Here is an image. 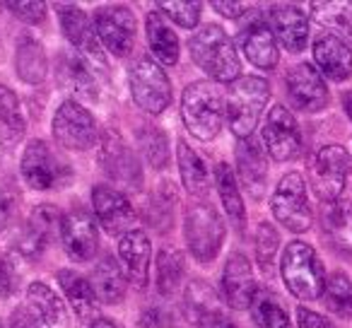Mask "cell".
I'll return each instance as SVG.
<instances>
[{"instance_id": "obj_9", "label": "cell", "mask_w": 352, "mask_h": 328, "mask_svg": "<svg viewBox=\"0 0 352 328\" xmlns=\"http://www.w3.org/2000/svg\"><path fill=\"white\" fill-rule=\"evenodd\" d=\"M22 177L36 191L63 186L70 179V164L44 140H32L22 155Z\"/></svg>"}, {"instance_id": "obj_3", "label": "cell", "mask_w": 352, "mask_h": 328, "mask_svg": "<svg viewBox=\"0 0 352 328\" xmlns=\"http://www.w3.org/2000/svg\"><path fill=\"white\" fill-rule=\"evenodd\" d=\"M182 116L186 128L198 140H212L225 118V102H222L220 87H215L212 83L188 85L182 99Z\"/></svg>"}, {"instance_id": "obj_27", "label": "cell", "mask_w": 352, "mask_h": 328, "mask_svg": "<svg viewBox=\"0 0 352 328\" xmlns=\"http://www.w3.org/2000/svg\"><path fill=\"white\" fill-rule=\"evenodd\" d=\"M145 30L155 58L162 61L164 65H176V61H179V36L166 22L164 12H150L145 20Z\"/></svg>"}, {"instance_id": "obj_11", "label": "cell", "mask_w": 352, "mask_h": 328, "mask_svg": "<svg viewBox=\"0 0 352 328\" xmlns=\"http://www.w3.org/2000/svg\"><path fill=\"white\" fill-rule=\"evenodd\" d=\"M54 138L68 150H89L97 142L94 116L78 102H63L54 116Z\"/></svg>"}, {"instance_id": "obj_24", "label": "cell", "mask_w": 352, "mask_h": 328, "mask_svg": "<svg viewBox=\"0 0 352 328\" xmlns=\"http://www.w3.org/2000/svg\"><path fill=\"white\" fill-rule=\"evenodd\" d=\"M118 254H121L123 263H126L128 278L138 289L147 287L150 280V239L145 232L133 230L118 244Z\"/></svg>"}, {"instance_id": "obj_16", "label": "cell", "mask_w": 352, "mask_h": 328, "mask_svg": "<svg viewBox=\"0 0 352 328\" xmlns=\"http://www.w3.org/2000/svg\"><path fill=\"white\" fill-rule=\"evenodd\" d=\"M60 237H63L65 251L75 261H92L94 254H97V222H94L92 212L85 210V208H73L60 220Z\"/></svg>"}, {"instance_id": "obj_1", "label": "cell", "mask_w": 352, "mask_h": 328, "mask_svg": "<svg viewBox=\"0 0 352 328\" xmlns=\"http://www.w3.org/2000/svg\"><path fill=\"white\" fill-rule=\"evenodd\" d=\"M191 56L210 78L220 80V83H234L239 80V56L234 51L232 39L225 34V30L217 25H208L201 32L191 36L188 41Z\"/></svg>"}, {"instance_id": "obj_33", "label": "cell", "mask_w": 352, "mask_h": 328, "mask_svg": "<svg viewBox=\"0 0 352 328\" xmlns=\"http://www.w3.org/2000/svg\"><path fill=\"white\" fill-rule=\"evenodd\" d=\"M251 316L261 328H292L289 314L285 311L278 294H273L270 289L256 292L254 302H251Z\"/></svg>"}, {"instance_id": "obj_25", "label": "cell", "mask_w": 352, "mask_h": 328, "mask_svg": "<svg viewBox=\"0 0 352 328\" xmlns=\"http://www.w3.org/2000/svg\"><path fill=\"white\" fill-rule=\"evenodd\" d=\"M241 51L244 56L258 68H275L278 65V44H275V36L270 32L268 22H251L244 32H241Z\"/></svg>"}, {"instance_id": "obj_34", "label": "cell", "mask_w": 352, "mask_h": 328, "mask_svg": "<svg viewBox=\"0 0 352 328\" xmlns=\"http://www.w3.org/2000/svg\"><path fill=\"white\" fill-rule=\"evenodd\" d=\"M314 17L336 32L338 39L352 41V6L347 3H314Z\"/></svg>"}, {"instance_id": "obj_4", "label": "cell", "mask_w": 352, "mask_h": 328, "mask_svg": "<svg viewBox=\"0 0 352 328\" xmlns=\"http://www.w3.org/2000/svg\"><path fill=\"white\" fill-rule=\"evenodd\" d=\"M283 280L299 299H318L326 289V273L316 251L304 241H289L283 254Z\"/></svg>"}, {"instance_id": "obj_22", "label": "cell", "mask_w": 352, "mask_h": 328, "mask_svg": "<svg viewBox=\"0 0 352 328\" xmlns=\"http://www.w3.org/2000/svg\"><path fill=\"white\" fill-rule=\"evenodd\" d=\"M236 169L246 191L254 198L263 196L265 182H268V162H265V152L254 138H244L236 145Z\"/></svg>"}, {"instance_id": "obj_30", "label": "cell", "mask_w": 352, "mask_h": 328, "mask_svg": "<svg viewBox=\"0 0 352 328\" xmlns=\"http://www.w3.org/2000/svg\"><path fill=\"white\" fill-rule=\"evenodd\" d=\"M176 155H179V169H182V179L186 191L191 196H203L208 191V186H210V174H208L203 157L193 147H188L186 140H179Z\"/></svg>"}, {"instance_id": "obj_31", "label": "cell", "mask_w": 352, "mask_h": 328, "mask_svg": "<svg viewBox=\"0 0 352 328\" xmlns=\"http://www.w3.org/2000/svg\"><path fill=\"white\" fill-rule=\"evenodd\" d=\"M25 135V118L15 92L0 85V145L12 147Z\"/></svg>"}, {"instance_id": "obj_10", "label": "cell", "mask_w": 352, "mask_h": 328, "mask_svg": "<svg viewBox=\"0 0 352 328\" xmlns=\"http://www.w3.org/2000/svg\"><path fill=\"white\" fill-rule=\"evenodd\" d=\"M133 99L147 113H162L171 102V83L166 73L152 61L142 58L131 70Z\"/></svg>"}, {"instance_id": "obj_13", "label": "cell", "mask_w": 352, "mask_h": 328, "mask_svg": "<svg viewBox=\"0 0 352 328\" xmlns=\"http://www.w3.org/2000/svg\"><path fill=\"white\" fill-rule=\"evenodd\" d=\"M94 30L113 56H126L135 44V15L128 8H104L94 17Z\"/></svg>"}, {"instance_id": "obj_14", "label": "cell", "mask_w": 352, "mask_h": 328, "mask_svg": "<svg viewBox=\"0 0 352 328\" xmlns=\"http://www.w3.org/2000/svg\"><path fill=\"white\" fill-rule=\"evenodd\" d=\"M92 206L97 222L109 232V234H123L135 230V210L131 201L121 191L111 186H94Z\"/></svg>"}, {"instance_id": "obj_48", "label": "cell", "mask_w": 352, "mask_h": 328, "mask_svg": "<svg viewBox=\"0 0 352 328\" xmlns=\"http://www.w3.org/2000/svg\"><path fill=\"white\" fill-rule=\"evenodd\" d=\"M342 107H345L347 116L352 118V92H345V94H342Z\"/></svg>"}, {"instance_id": "obj_40", "label": "cell", "mask_w": 352, "mask_h": 328, "mask_svg": "<svg viewBox=\"0 0 352 328\" xmlns=\"http://www.w3.org/2000/svg\"><path fill=\"white\" fill-rule=\"evenodd\" d=\"M160 8L176 22L182 25L184 30H191L201 20V6L198 3H179V0H171V3H160Z\"/></svg>"}, {"instance_id": "obj_37", "label": "cell", "mask_w": 352, "mask_h": 328, "mask_svg": "<svg viewBox=\"0 0 352 328\" xmlns=\"http://www.w3.org/2000/svg\"><path fill=\"white\" fill-rule=\"evenodd\" d=\"M215 182H217V191H220L222 206H225L230 220L236 222V227L244 222V203H241L239 188H236L234 174L227 164H217L215 169Z\"/></svg>"}, {"instance_id": "obj_42", "label": "cell", "mask_w": 352, "mask_h": 328, "mask_svg": "<svg viewBox=\"0 0 352 328\" xmlns=\"http://www.w3.org/2000/svg\"><path fill=\"white\" fill-rule=\"evenodd\" d=\"M142 147H145V155L147 160L152 162V167L162 169L169 160V150H166V138L162 135L160 131L150 128V131L142 135Z\"/></svg>"}, {"instance_id": "obj_20", "label": "cell", "mask_w": 352, "mask_h": 328, "mask_svg": "<svg viewBox=\"0 0 352 328\" xmlns=\"http://www.w3.org/2000/svg\"><path fill=\"white\" fill-rule=\"evenodd\" d=\"M314 61L333 83H342L352 75V49L336 34H323L314 41Z\"/></svg>"}, {"instance_id": "obj_46", "label": "cell", "mask_w": 352, "mask_h": 328, "mask_svg": "<svg viewBox=\"0 0 352 328\" xmlns=\"http://www.w3.org/2000/svg\"><path fill=\"white\" fill-rule=\"evenodd\" d=\"M8 220H10V198L0 188V230L8 225Z\"/></svg>"}, {"instance_id": "obj_28", "label": "cell", "mask_w": 352, "mask_h": 328, "mask_svg": "<svg viewBox=\"0 0 352 328\" xmlns=\"http://www.w3.org/2000/svg\"><path fill=\"white\" fill-rule=\"evenodd\" d=\"M92 287L99 302L104 304H118L126 294V275H123L121 265L111 259L104 256L97 263L92 273Z\"/></svg>"}, {"instance_id": "obj_7", "label": "cell", "mask_w": 352, "mask_h": 328, "mask_svg": "<svg viewBox=\"0 0 352 328\" xmlns=\"http://www.w3.org/2000/svg\"><path fill=\"white\" fill-rule=\"evenodd\" d=\"M186 241L193 259L210 263L225 241V222L208 203H196L186 210Z\"/></svg>"}, {"instance_id": "obj_21", "label": "cell", "mask_w": 352, "mask_h": 328, "mask_svg": "<svg viewBox=\"0 0 352 328\" xmlns=\"http://www.w3.org/2000/svg\"><path fill=\"white\" fill-rule=\"evenodd\" d=\"M99 162H102L104 172L111 179L123 184L140 182V169H138V160L131 152V147L121 140L118 133H107L99 150Z\"/></svg>"}, {"instance_id": "obj_47", "label": "cell", "mask_w": 352, "mask_h": 328, "mask_svg": "<svg viewBox=\"0 0 352 328\" xmlns=\"http://www.w3.org/2000/svg\"><path fill=\"white\" fill-rule=\"evenodd\" d=\"M89 328H118V326L113 321H109V318H97Z\"/></svg>"}, {"instance_id": "obj_35", "label": "cell", "mask_w": 352, "mask_h": 328, "mask_svg": "<svg viewBox=\"0 0 352 328\" xmlns=\"http://www.w3.org/2000/svg\"><path fill=\"white\" fill-rule=\"evenodd\" d=\"M184 278V256L176 249H164L157 256V289L162 297H169Z\"/></svg>"}, {"instance_id": "obj_18", "label": "cell", "mask_w": 352, "mask_h": 328, "mask_svg": "<svg viewBox=\"0 0 352 328\" xmlns=\"http://www.w3.org/2000/svg\"><path fill=\"white\" fill-rule=\"evenodd\" d=\"M268 27L287 51H304L309 41V20L307 12H302L297 6H275L268 12Z\"/></svg>"}, {"instance_id": "obj_39", "label": "cell", "mask_w": 352, "mask_h": 328, "mask_svg": "<svg viewBox=\"0 0 352 328\" xmlns=\"http://www.w3.org/2000/svg\"><path fill=\"white\" fill-rule=\"evenodd\" d=\"M278 244H280V237L275 232V227L268 225V222H261L258 232H256V259H258V265L265 273H270V268H273Z\"/></svg>"}, {"instance_id": "obj_19", "label": "cell", "mask_w": 352, "mask_h": 328, "mask_svg": "<svg viewBox=\"0 0 352 328\" xmlns=\"http://www.w3.org/2000/svg\"><path fill=\"white\" fill-rule=\"evenodd\" d=\"M58 17H60V27H63L70 44L78 46L92 63L104 68V56L97 41V30H94V25L89 22V17L75 6H58Z\"/></svg>"}, {"instance_id": "obj_38", "label": "cell", "mask_w": 352, "mask_h": 328, "mask_svg": "<svg viewBox=\"0 0 352 328\" xmlns=\"http://www.w3.org/2000/svg\"><path fill=\"white\" fill-rule=\"evenodd\" d=\"M63 78H65V85H68V87H73L80 97L97 99V83H94L92 73H89V68L82 63V58H80V56L65 61Z\"/></svg>"}, {"instance_id": "obj_44", "label": "cell", "mask_w": 352, "mask_h": 328, "mask_svg": "<svg viewBox=\"0 0 352 328\" xmlns=\"http://www.w3.org/2000/svg\"><path fill=\"white\" fill-rule=\"evenodd\" d=\"M297 323H299V328H336L326 316H321V314L311 311V309H307V307L297 309Z\"/></svg>"}, {"instance_id": "obj_29", "label": "cell", "mask_w": 352, "mask_h": 328, "mask_svg": "<svg viewBox=\"0 0 352 328\" xmlns=\"http://www.w3.org/2000/svg\"><path fill=\"white\" fill-rule=\"evenodd\" d=\"M58 283L80 318H89L97 314V294H94L92 283H87L75 270H58Z\"/></svg>"}, {"instance_id": "obj_41", "label": "cell", "mask_w": 352, "mask_h": 328, "mask_svg": "<svg viewBox=\"0 0 352 328\" xmlns=\"http://www.w3.org/2000/svg\"><path fill=\"white\" fill-rule=\"evenodd\" d=\"M20 287V268L10 254H0V299H10Z\"/></svg>"}, {"instance_id": "obj_5", "label": "cell", "mask_w": 352, "mask_h": 328, "mask_svg": "<svg viewBox=\"0 0 352 328\" xmlns=\"http://www.w3.org/2000/svg\"><path fill=\"white\" fill-rule=\"evenodd\" d=\"M352 172V157L342 145H326L316 152L309 179H311L314 193L323 203H336L345 191L347 177Z\"/></svg>"}, {"instance_id": "obj_23", "label": "cell", "mask_w": 352, "mask_h": 328, "mask_svg": "<svg viewBox=\"0 0 352 328\" xmlns=\"http://www.w3.org/2000/svg\"><path fill=\"white\" fill-rule=\"evenodd\" d=\"M186 314L198 328H220L227 323L217 294L203 280H193L186 289Z\"/></svg>"}, {"instance_id": "obj_17", "label": "cell", "mask_w": 352, "mask_h": 328, "mask_svg": "<svg viewBox=\"0 0 352 328\" xmlns=\"http://www.w3.org/2000/svg\"><path fill=\"white\" fill-rule=\"evenodd\" d=\"M256 292V280L251 273L249 259L241 254H232L227 259L225 273H222V294L232 309H251Z\"/></svg>"}, {"instance_id": "obj_8", "label": "cell", "mask_w": 352, "mask_h": 328, "mask_svg": "<svg viewBox=\"0 0 352 328\" xmlns=\"http://www.w3.org/2000/svg\"><path fill=\"white\" fill-rule=\"evenodd\" d=\"M270 210L275 220L285 225L289 232H307L311 227V208L307 203V186L297 172H289L280 179L273 198H270Z\"/></svg>"}, {"instance_id": "obj_12", "label": "cell", "mask_w": 352, "mask_h": 328, "mask_svg": "<svg viewBox=\"0 0 352 328\" xmlns=\"http://www.w3.org/2000/svg\"><path fill=\"white\" fill-rule=\"evenodd\" d=\"M263 145L265 152L275 162H289L302 150V133H299L297 118L285 109L283 104L270 109L263 126Z\"/></svg>"}, {"instance_id": "obj_32", "label": "cell", "mask_w": 352, "mask_h": 328, "mask_svg": "<svg viewBox=\"0 0 352 328\" xmlns=\"http://www.w3.org/2000/svg\"><path fill=\"white\" fill-rule=\"evenodd\" d=\"M15 65H17V75H20L25 83L36 85L46 78V54L44 46L39 41L30 39H20L17 44V56H15Z\"/></svg>"}, {"instance_id": "obj_6", "label": "cell", "mask_w": 352, "mask_h": 328, "mask_svg": "<svg viewBox=\"0 0 352 328\" xmlns=\"http://www.w3.org/2000/svg\"><path fill=\"white\" fill-rule=\"evenodd\" d=\"M10 328H68V314L49 285L32 283L27 299L12 311Z\"/></svg>"}, {"instance_id": "obj_26", "label": "cell", "mask_w": 352, "mask_h": 328, "mask_svg": "<svg viewBox=\"0 0 352 328\" xmlns=\"http://www.w3.org/2000/svg\"><path fill=\"white\" fill-rule=\"evenodd\" d=\"M323 234L333 249L342 254H352V206L350 203H328L321 215Z\"/></svg>"}, {"instance_id": "obj_36", "label": "cell", "mask_w": 352, "mask_h": 328, "mask_svg": "<svg viewBox=\"0 0 352 328\" xmlns=\"http://www.w3.org/2000/svg\"><path fill=\"white\" fill-rule=\"evenodd\" d=\"M326 307L342 318H352V280L345 273H333L326 280Z\"/></svg>"}, {"instance_id": "obj_49", "label": "cell", "mask_w": 352, "mask_h": 328, "mask_svg": "<svg viewBox=\"0 0 352 328\" xmlns=\"http://www.w3.org/2000/svg\"><path fill=\"white\" fill-rule=\"evenodd\" d=\"M220 328H236V326H234V323H230V321H227V323H222Z\"/></svg>"}, {"instance_id": "obj_15", "label": "cell", "mask_w": 352, "mask_h": 328, "mask_svg": "<svg viewBox=\"0 0 352 328\" xmlns=\"http://www.w3.org/2000/svg\"><path fill=\"white\" fill-rule=\"evenodd\" d=\"M287 94L289 102L307 113H318L328 107V89L321 73L314 65L299 63L287 73Z\"/></svg>"}, {"instance_id": "obj_2", "label": "cell", "mask_w": 352, "mask_h": 328, "mask_svg": "<svg viewBox=\"0 0 352 328\" xmlns=\"http://www.w3.org/2000/svg\"><path fill=\"white\" fill-rule=\"evenodd\" d=\"M268 99H270V85L263 78L249 75V78H239L230 85L225 113L232 133L239 140L251 138L254 128L258 126V118L263 113Z\"/></svg>"}, {"instance_id": "obj_43", "label": "cell", "mask_w": 352, "mask_h": 328, "mask_svg": "<svg viewBox=\"0 0 352 328\" xmlns=\"http://www.w3.org/2000/svg\"><path fill=\"white\" fill-rule=\"evenodd\" d=\"M8 8L12 10V15L25 20L27 25H36V22H41L46 15L44 3H8Z\"/></svg>"}, {"instance_id": "obj_45", "label": "cell", "mask_w": 352, "mask_h": 328, "mask_svg": "<svg viewBox=\"0 0 352 328\" xmlns=\"http://www.w3.org/2000/svg\"><path fill=\"white\" fill-rule=\"evenodd\" d=\"M212 8H215L220 15H225V17H241L246 10H249V6L246 3H220V0H215L212 3Z\"/></svg>"}]
</instances>
